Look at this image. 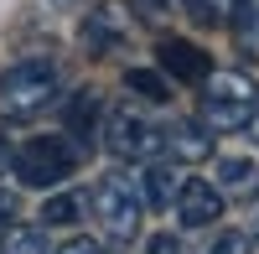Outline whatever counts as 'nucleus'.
I'll use <instances>...</instances> for the list:
<instances>
[{
	"label": "nucleus",
	"instance_id": "1",
	"mask_svg": "<svg viewBox=\"0 0 259 254\" xmlns=\"http://www.w3.org/2000/svg\"><path fill=\"white\" fill-rule=\"evenodd\" d=\"M68 94V73H62L57 57H21L0 73V119L6 124H31L62 104Z\"/></svg>",
	"mask_w": 259,
	"mask_h": 254
},
{
	"label": "nucleus",
	"instance_id": "2",
	"mask_svg": "<svg viewBox=\"0 0 259 254\" xmlns=\"http://www.w3.org/2000/svg\"><path fill=\"white\" fill-rule=\"evenodd\" d=\"M83 161V145L68 135V130H47V135H31L16 145V161L11 172L21 187H31V192H52V187H62Z\"/></svg>",
	"mask_w": 259,
	"mask_h": 254
},
{
	"label": "nucleus",
	"instance_id": "3",
	"mask_svg": "<svg viewBox=\"0 0 259 254\" xmlns=\"http://www.w3.org/2000/svg\"><path fill=\"white\" fill-rule=\"evenodd\" d=\"M254 104H259V83L254 73L244 68H212L207 83L197 89V119L207 124L212 135H228V130H244L249 114H254Z\"/></svg>",
	"mask_w": 259,
	"mask_h": 254
},
{
	"label": "nucleus",
	"instance_id": "4",
	"mask_svg": "<svg viewBox=\"0 0 259 254\" xmlns=\"http://www.w3.org/2000/svg\"><path fill=\"white\" fill-rule=\"evenodd\" d=\"M89 218L109 234L114 244H130L140 234L145 197H140V172H104L89 187Z\"/></svg>",
	"mask_w": 259,
	"mask_h": 254
},
{
	"label": "nucleus",
	"instance_id": "5",
	"mask_svg": "<svg viewBox=\"0 0 259 254\" xmlns=\"http://www.w3.org/2000/svg\"><path fill=\"white\" fill-rule=\"evenodd\" d=\"M161 135L166 124L145 109V104H114V109H104V151H109L119 166H145L161 156Z\"/></svg>",
	"mask_w": 259,
	"mask_h": 254
},
{
	"label": "nucleus",
	"instance_id": "6",
	"mask_svg": "<svg viewBox=\"0 0 259 254\" xmlns=\"http://www.w3.org/2000/svg\"><path fill=\"white\" fill-rule=\"evenodd\" d=\"M135 36H140V16H135L130 0H99V6H89V16L78 21V47L94 62H109V57L130 52Z\"/></svg>",
	"mask_w": 259,
	"mask_h": 254
},
{
	"label": "nucleus",
	"instance_id": "7",
	"mask_svg": "<svg viewBox=\"0 0 259 254\" xmlns=\"http://www.w3.org/2000/svg\"><path fill=\"white\" fill-rule=\"evenodd\" d=\"M223 207H228V197L212 177H182V192L171 202V213H177L182 228H212L223 218Z\"/></svg>",
	"mask_w": 259,
	"mask_h": 254
},
{
	"label": "nucleus",
	"instance_id": "8",
	"mask_svg": "<svg viewBox=\"0 0 259 254\" xmlns=\"http://www.w3.org/2000/svg\"><path fill=\"white\" fill-rule=\"evenodd\" d=\"M156 68L171 78V83H187V89H202L207 73H212V57L187 36H161L156 41Z\"/></svg>",
	"mask_w": 259,
	"mask_h": 254
},
{
	"label": "nucleus",
	"instance_id": "9",
	"mask_svg": "<svg viewBox=\"0 0 259 254\" xmlns=\"http://www.w3.org/2000/svg\"><path fill=\"white\" fill-rule=\"evenodd\" d=\"M161 156L177 161V166H197V161L218 156V145H212V130L202 119H177V124H166V135H161Z\"/></svg>",
	"mask_w": 259,
	"mask_h": 254
},
{
	"label": "nucleus",
	"instance_id": "10",
	"mask_svg": "<svg viewBox=\"0 0 259 254\" xmlns=\"http://www.w3.org/2000/svg\"><path fill=\"white\" fill-rule=\"evenodd\" d=\"M62 130H68L83 151L99 140L104 130V99L94 89H73V94H62Z\"/></svg>",
	"mask_w": 259,
	"mask_h": 254
},
{
	"label": "nucleus",
	"instance_id": "11",
	"mask_svg": "<svg viewBox=\"0 0 259 254\" xmlns=\"http://www.w3.org/2000/svg\"><path fill=\"white\" fill-rule=\"evenodd\" d=\"M177 192H182V166L177 161H166V156H156V161H145L140 166V197H145V213L150 207H171L177 202Z\"/></svg>",
	"mask_w": 259,
	"mask_h": 254
},
{
	"label": "nucleus",
	"instance_id": "12",
	"mask_svg": "<svg viewBox=\"0 0 259 254\" xmlns=\"http://www.w3.org/2000/svg\"><path fill=\"white\" fill-rule=\"evenodd\" d=\"M89 218V192L78 187H52V197H41V228H78Z\"/></svg>",
	"mask_w": 259,
	"mask_h": 254
},
{
	"label": "nucleus",
	"instance_id": "13",
	"mask_svg": "<svg viewBox=\"0 0 259 254\" xmlns=\"http://www.w3.org/2000/svg\"><path fill=\"white\" fill-rule=\"evenodd\" d=\"M218 161V182L223 187V197L233 202V197H259V161L254 156H212Z\"/></svg>",
	"mask_w": 259,
	"mask_h": 254
},
{
	"label": "nucleus",
	"instance_id": "14",
	"mask_svg": "<svg viewBox=\"0 0 259 254\" xmlns=\"http://www.w3.org/2000/svg\"><path fill=\"white\" fill-rule=\"evenodd\" d=\"M228 31H233V41H239V52L249 62H259V0H233Z\"/></svg>",
	"mask_w": 259,
	"mask_h": 254
},
{
	"label": "nucleus",
	"instance_id": "15",
	"mask_svg": "<svg viewBox=\"0 0 259 254\" xmlns=\"http://www.w3.org/2000/svg\"><path fill=\"white\" fill-rule=\"evenodd\" d=\"M52 228L41 223H11L6 234H0V254H52Z\"/></svg>",
	"mask_w": 259,
	"mask_h": 254
},
{
	"label": "nucleus",
	"instance_id": "16",
	"mask_svg": "<svg viewBox=\"0 0 259 254\" xmlns=\"http://www.w3.org/2000/svg\"><path fill=\"white\" fill-rule=\"evenodd\" d=\"M124 89L140 104H171V78L161 68H124Z\"/></svg>",
	"mask_w": 259,
	"mask_h": 254
},
{
	"label": "nucleus",
	"instance_id": "17",
	"mask_svg": "<svg viewBox=\"0 0 259 254\" xmlns=\"http://www.w3.org/2000/svg\"><path fill=\"white\" fill-rule=\"evenodd\" d=\"M177 6L187 11V21H192V26H223V21H228V11H233V0H177Z\"/></svg>",
	"mask_w": 259,
	"mask_h": 254
},
{
	"label": "nucleus",
	"instance_id": "18",
	"mask_svg": "<svg viewBox=\"0 0 259 254\" xmlns=\"http://www.w3.org/2000/svg\"><path fill=\"white\" fill-rule=\"evenodd\" d=\"M202 254H254V239H249V228H218L202 244Z\"/></svg>",
	"mask_w": 259,
	"mask_h": 254
},
{
	"label": "nucleus",
	"instance_id": "19",
	"mask_svg": "<svg viewBox=\"0 0 259 254\" xmlns=\"http://www.w3.org/2000/svg\"><path fill=\"white\" fill-rule=\"evenodd\" d=\"M140 254H187V239L177 234V228H161V234H150Z\"/></svg>",
	"mask_w": 259,
	"mask_h": 254
},
{
	"label": "nucleus",
	"instance_id": "20",
	"mask_svg": "<svg viewBox=\"0 0 259 254\" xmlns=\"http://www.w3.org/2000/svg\"><path fill=\"white\" fill-rule=\"evenodd\" d=\"M16 218H21V197L11 192V187H0V234H6Z\"/></svg>",
	"mask_w": 259,
	"mask_h": 254
},
{
	"label": "nucleus",
	"instance_id": "21",
	"mask_svg": "<svg viewBox=\"0 0 259 254\" xmlns=\"http://www.w3.org/2000/svg\"><path fill=\"white\" fill-rule=\"evenodd\" d=\"M52 254H104L94 239H68V244H62V249H52Z\"/></svg>",
	"mask_w": 259,
	"mask_h": 254
},
{
	"label": "nucleus",
	"instance_id": "22",
	"mask_svg": "<svg viewBox=\"0 0 259 254\" xmlns=\"http://www.w3.org/2000/svg\"><path fill=\"white\" fill-rule=\"evenodd\" d=\"M130 6H135V11H140V16H161V11H166V6H171V0H130Z\"/></svg>",
	"mask_w": 259,
	"mask_h": 254
},
{
	"label": "nucleus",
	"instance_id": "23",
	"mask_svg": "<svg viewBox=\"0 0 259 254\" xmlns=\"http://www.w3.org/2000/svg\"><path fill=\"white\" fill-rule=\"evenodd\" d=\"M11 161H16V145H11L6 135H0V177H6V172H11Z\"/></svg>",
	"mask_w": 259,
	"mask_h": 254
},
{
	"label": "nucleus",
	"instance_id": "24",
	"mask_svg": "<svg viewBox=\"0 0 259 254\" xmlns=\"http://www.w3.org/2000/svg\"><path fill=\"white\" fill-rule=\"evenodd\" d=\"M244 130H249V140L259 145V104H254V114H249V124H244Z\"/></svg>",
	"mask_w": 259,
	"mask_h": 254
},
{
	"label": "nucleus",
	"instance_id": "25",
	"mask_svg": "<svg viewBox=\"0 0 259 254\" xmlns=\"http://www.w3.org/2000/svg\"><path fill=\"white\" fill-rule=\"evenodd\" d=\"M249 239H254V249H259V213H254V223H249Z\"/></svg>",
	"mask_w": 259,
	"mask_h": 254
},
{
	"label": "nucleus",
	"instance_id": "26",
	"mask_svg": "<svg viewBox=\"0 0 259 254\" xmlns=\"http://www.w3.org/2000/svg\"><path fill=\"white\" fill-rule=\"evenodd\" d=\"M52 6H83V0H52Z\"/></svg>",
	"mask_w": 259,
	"mask_h": 254
}]
</instances>
